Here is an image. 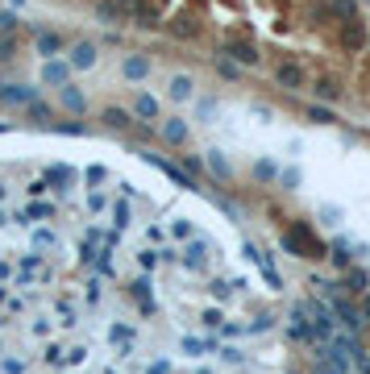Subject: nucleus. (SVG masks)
<instances>
[{"instance_id":"obj_13","label":"nucleus","mask_w":370,"mask_h":374,"mask_svg":"<svg viewBox=\"0 0 370 374\" xmlns=\"http://www.w3.org/2000/svg\"><path fill=\"white\" fill-rule=\"evenodd\" d=\"M158 117V100L150 96V92H138L133 100V121H154Z\"/></svg>"},{"instance_id":"obj_9","label":"nucleus","mask_w":370,"mask_h":374,"mask_svg":"<svg viewBox=\"0 0 370 374\" xmlns=\"http://www.w3.org/2000/svg\"><path fill=\"white\" fill-rule=\"evenodd\" d=\"M158 133H163V142H167V146H187V137H192V129L179 121V117H171V121L163 125Z\"/></svg>"},{"instance_id":"obj_1","label":"nucleus","mask_w":370,"mask_h":374,"mask_svg":"<svg viewBox=\"0 0 370 374\" xmlns=\"http://www.w3.org/2000/svg\"><path fill=\"white\" fill-rule=\"evenodd\" d=\"M337 46L346 50V54H362V50L370 46V29H366V21H341L337 25Z\"/></svg>"},{"instance_id":"obj_7","label":"nucleus","mask_w":370,"mask_h":374,"mask_svg":"<svg viewBox=\"0 0 370 374\" xmlns=\"http://www.w3.org/2000/svg\"><path fill=\"white\" fill-rule=\"evenodd\" d=\"M146 162H154V167H158V171L167 175L171 183H179V187H196V179H192V175L183 171V167H175V162H167V158H158V154H146Z\"/></svg>"},{"instance_id":"obj_3","label":"nucleus","mask_w":370,"mask_h":374,"mask_svg":"<svg viewBox=\"0 0 370 374\" xmlns=\"http://www.w3.org/2000/svg\"><path fill=\"white\" fill-rule=\"evenodd\" d=\"M117 4H121L125 17H133V25H142V29H158V21H163V13L150 0H117Z\"/></svg>"},{"instance_id":"obj_11","label":"nucleus","mask_w":370,"mask_h":374,"mask_svg":"<svg viewBox=\"0 0 370 374\" xmlns=\"http://www.w3.org/2000/svg\"><path fill=\"white\" fill-rule=\"evenodd\" d=\"M0 100L4 104H29V100H38V88H25V83H9V88H0Z\"/></svg>"},{"instance_id":"obj_18","label":"nucleus","mask_w":370,"mask_h":374,"mask_svg":"<svg viewBox=\"0 0 370 374\" xmlns=\"http://www.w3.org/2000/svg\"><path fill=\"white\" fill-rule=\"evenodd\" d=\"M167 88H171V100H192V88H196V83H192V75H171Z\"/></svg>"},{"instance_id":"obj_22","label":"nucleus","mask_w":370,"mask_h":374,"mask_svg":"<svg viewBox=\"0 0 370 374\" xmlns=\"http://www.w3.org/2000/svg\"><path fill=\"white\" fill-rule=\"evenodd\" d=\"M25 117H29V121H50L54 113H50V104H42V100H29V104H25Z\"/></svg>"},{"instance_id":"obj_15","label":"nucleus","mask_w":370,"mask_h":374,"mask_svg":"<svg viewBox=\"0 0 370 374\" xmlns=\"http://www.w3.org/2000/svg\"><path fill=\"white\" fill-rule=\"evenodd\" d=\"M121 71H125V79H146L150 75V58L146 54H129L121 63Z\"/></svg>"},{"instance_id":"obj_31","label":"nucleus","mask_w":370,"mask_h":374,"mask_svg":"<svg viewBox=\"0 0 370 374\" xmlns=\"http://www.w3.org/2000/svg\"><path fill=\"white\" fill-rule=\"evenodd\" d=\"M366 50H370V46H366Z\"/></svg>"},{"instance_id":"obj_16","label":"nucleus","mask_w":370,"mask_h":374,"mask_svg":"<svg viewBox=\"0 0 370 374\" xmlns=\"http://www.w3.org/2000/svg\"><path fill=\"white\" fill-rule=\"evenodd\" d=\"M42 79H46V83H71V67H67V63H54V58H50L46 67H42Z\"/></svg>"},{"instance_id":"obj_24","label":"nucleus","mask_w":370,"mask_h":374,"mask_svg":"<svg viewBox=\"0 0 370 374\" xmlns=\"http://www.w3.org/2000/svg\"><path fill=\"white\" fill-rule=\"evenodd\" d=\"M217 71H221V79H237V75H242V67H237V63H233V58H217Z\"/></svg>"},{"instance_id":"obj_30","label":"nucleus","mask_w":370,"mask_h":374,"mask_svg":"<svg viewBox=\"0 0 370 374\" xmlns=\"http://www.w3.org/2000/svg\"><path fill=\"white\" fill-rule=\"evenodd\" d=\"M13 4H17V9H21V4H25V0H13Z\"/></svg>"},{"instance_id":"obj_6","label":"nucleus","mask_w":370,"mask_h":374,"mask_svg":"<svg viewBox=\"0 0 370 374\" xmlns=\"http://www.w3.org/2000/svg\"><path fill=\"white\" fill-rule=\"evenodd\" d=\"M341 79H329V75H321L317 83H312V96H317V104H337L341 100Z\"/></svg>"},{"instance_id":"obj_29","label":"nucleus","mask_w":370,"mask_h":374,"mask_svg":"<svg viewBox=\"0 0 370 374\" xmlns=\"http://www.w3.org/2000/svg\"><path fill=\"white\" fill-rule=\"evenodd\" d=\"M0 58H13V38H0Z\"/></svg>"},{"instance_id":"obj_26","label":"nucleus","mask_w":370,"mask_h":374,"mask_svg":"<svg viewBox=\"0 0 370 374\" xmlns=\"http://www.w3.org/2000/svg\"><path fill=\"white\" fill-rule=\"evenodd\" d=\"M183 171H187L192 179H196V175H204V167H200V158H192V154H183Z\"/></svg>"},{"instance_id":"obj_27","label":"nucleus","mask_w":370,"mask_h":374,"mask_svg":"<svg viewBox=\"0 0 370 374\" xmlns=\"http://www.w3.org/2000/svg\"><path fill=\"white\" fill-rule=\"evenodd\" d=\"M200 121H208V117H212V113H217V100H200Z\"/></svg>"},{"instance_id":"obj_10","label":"nucleus","mask_w":370,"mask_h":374,"mask_svg":"<svg viewBox=\"0 0 370 374\" xmlns=\"http://www.w3.org/2000/svg\"><path fill=\"white\" fill-rule=\"evenodd\" d=\"M167 33H171V38H179V42H196V38H200V25L192 21V17H175V21H167Z\"/></svg>"},{"instance_id":"obj_21","label":"nucleus","mask_w":370,"mask_h":374,"mask_svg":"<svg viewBox=\"0 0 370 374\" xmlns=\"http://www.w3.org/2000/svg\"><path fill=\"white\" fill-rule=\"evenodd\" d=\"M208 167L217 179H233V167H229V158H225L221 150H208Z\"/></svg>"},{"instance_id":"obj_14","label":"nucleus","mask_w":370,"mask_h":374,"mask_svg":"<svg viewBox=\"0 0 370 374\" xmlns=\"http://www.w3.org/2000/svg\"><path fill=\"white\" fill-rule=\"evenodd\" d=\"M92 13H96V21H100V25H117V21L125 17L117 0H96V9H92Z\"/></svg>"},{"instance_id":"obj_20","label":"nucleus","mask_w":370,"mask_h":374,"mask_svg":"<svg viewBox=\"0 0 370 374\" xmlns=\"http://www.w3.org/2000/svg\"><path fill=\"white\" fill-rule=\"evenodd\" d=\"M329 13L337 21H354L358 17V0H329Z\"/></svg>"},{"instance_id":"obj_28","label":"nucleus","mask_w":370,"mask_h":374,"mask_svg":"<svg viewBox=\"0 0 370 374\" xmlns=\"http://www.w3.org/2000/svg\"><path fill=\"white\" fill-rule=\"evenodd\" d=\"M254 175H258V179H274V162H258Z\"/></svg>"},{"instance_id":"obj_2","label":"nucleus","mask_w":370,"mask_h":374,"mask_svg":"<svg viewBox=\"0 0 370 374\" xmlns=\"http://www.w3.org/2000/svg\"><path fill=\"white\" fill-rule=\"evenodd\" d=\"M271 75H274V83L287 88V92H304V88H308V71H304V63H292V58L274 63Z\"/></svg>"},{"instance_id":"obj_8","label":"nucleus","mask_w":370,"mask_h":374,"mask_svg":"<svg viewBox=\"0 0 370 374\" xmlns=\"http://www.w3.org/2000/svg\"><path fill=\"white\" fill-rule=\"evenodd\" d=\"M58 100H63V108H67V113H75V117H83V113H88V96H83L75 83H63Z\"/></svg>"},{"instance_id":"obj_19","label":"nucleus","mask_w":370,"mask_h":374,"mask_svg":"<svg viewBox=\"0 0 370 374\" xmlns=\"http://www.w3.org/2000/svg\"><path fill=\"white\" fill-rule=\"evenodd\" d=\"M304 117H308L312 125H337V113H333V108H324V104H308V108H304Z\"/></svg>"},{"instance_id":"obj_23","label":"nucleus","mask_w":370,"mask_h":374,"mask_svg":"<svg viewBox=\"0 0 370 374\" xmlns=\"http://www.w3.org/2000/svg\"><path fill=\"white\" fill-rule=\"evenodd\" d=\"M21 25V17H17V9H0V33H13Z\"/></svg>"},{"instance_id":"obj_17","label":"nucleus","mask_w":370,"mask_h":374,"mask_svg":"<svg viewBox=\"0 0 370 374\" xmlns=\"http://www.w3.org/2000/svg\"><path fill=\"white\" fill-rule=\"evenodd\" d=\"M104 125H108V129H129V125H133V113H125V108H117V104H108V108H104Z\"/></svg>"},{"instance_id":"obj_4","label":"nucleus","mask_w":370,"mask_h":374,"mask_svg":"<svg viewBox=\"0 0 370 374\" xmlns=\"http://www.w3.org/2000/svg\"><path fill=\"white\" fill-rule=\"evenodd\" d=\"M221 54L225 58H233L237 67H258V63H262L258 46H254V42H237V38H229V42L221 46Z\"/></svg>"},{"instance_id":"obj_25","label":"nucleus","mask_w":370,"mask_h":374,"mask_svg":"<svg viewBox=\"0 0 370 374\" xmlns=\"http://www.w3.org/2000/svg\"><path fill=\"white\" fill-rule=\"evenodd\" d=\"M83 179H88V187H100V183H104V179H108V171H104V167H88V171H83Z\"/></svg>"},{"instance_id":"obj_12","label":"nucleus","mask_w":370,"mask_h":374,"mask_svg":"<svg viewBox=\"0 0 370 374\" xmlns=\"http://www.w3.org/2000/svg\"><path fill=\"white\" fill-rule=\"evenodd\" d=\"M34 46H38L42 58H54V54L63 50V38H58V33H50V29H38V33H34Z\"/></svg>"},{"instance_id":"obj_5","label":"nucleus","mask_w":370,"mask_h":374,"mask_svg":"<svg viewBox=\"0 0 370 374\" xmlns=\"http://www.w3.org/2000/svg\"><path fill=\"white\" fill-rule=\"evenodd\" d=\"M67 67L71 71H92L96 67V46L92 42H75L71 54H67Z\"/></svg>"}]
</instances>
